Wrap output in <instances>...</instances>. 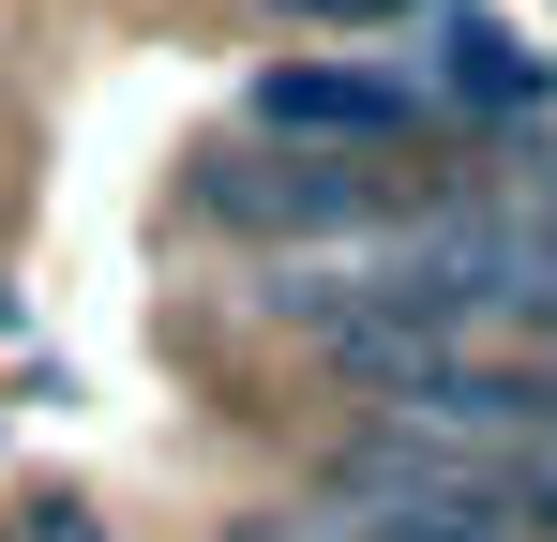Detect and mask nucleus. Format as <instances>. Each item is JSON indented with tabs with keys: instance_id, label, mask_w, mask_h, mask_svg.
<instances>
[{
	"instance_id": "1",
	"label": "nucleus",
	"mask_w": 557,
	"mask_h": 542,
	"mask_svg": "<svg viewBox=\"0 0 557 542\" xmlns=\"http://www.w3.org/2000/svg\"><path fill=\"white\" fill-rule=\"evenodd\" d=\"M242 121L286 136V151H422L437 136V90L407 61H376V46H332V61H272Z\"/></svg>"
},
{
	"instance_id": "2",
	"label": "nucleus",
	"mask_w": 557,
	"mask_h": 542,
	"mask_svg": "<svg viewBox=\"0 0 557 542\" xmlns=\"http://www.w3.org/2000/svg\"><path fill=\"white\" fill-rule=\"evenodd\" d=\"M332 497L362 513L376 542H528L482 482H467L453 452H422V438H392V422H362V438L332 452Z\"/></svg>"
},
{
	"instance_id": "3",
	"label": "nucleus",
	"mask_w": 557,
	"mask_h": 542,
	"mask_svg": "<svg viewBox=\"0 0 557 542\" xmlns=\"http://www.w3.org/2000/svg\"><path fill=\"white\" fill-rule=\"evenodd\" d=\"M437 46H453V61H437V106H497V121H543V61H528V46H512V30H482V15H437Z\"/></svg>"
},
{
	"instance_id": "4",
	"label": "nucleus",
	"mask_w": 557,
	"mask_h": 542,
	"mask_svg": "<svg viewBox=\"0 0 557 542\" xmlns=\"http://www.w3.org/2000/svg\"><path fill=\"white\" fill-rule=\"evenodd\" d=\"M257 15H286V30H332V46H392V30H437L453 0H257Z\"/></svg>"
},
{
	"instance_id": "5",
	"label": "nucleus",
	"mask_w": 557,
	"mask_h": 542,
	"mask_svg": "<svg viewBox=\"0 0 557 542\" xmlns=\"http://www.w3.org/2000/svg\"><path fill=\"white\" fill-rule=\"evenodd\" d=\"M242 542H376V528L347 513V497H301V513H257Z\"/></svg>"
},
{
	"instance_id": "6",
	"label": "nucleus",
	"mask_w": 557,
	"mask_h": 542,
	"mask_svg": "<svg viewBox=\"0 0 557 542\" xmlns=\"http://www.w3.org/2000/svg\"><path fill=\"white\" fill-rule=\"evenodd\" d=\"M0 542H121V528H106L91 497H30V513H15V528H0Z\"/></svg>"
}]
</instances>
